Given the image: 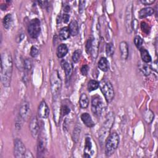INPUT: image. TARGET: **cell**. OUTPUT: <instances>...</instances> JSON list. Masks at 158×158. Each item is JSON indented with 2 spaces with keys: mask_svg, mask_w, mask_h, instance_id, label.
<instances>
[{
  "mask_svg": "<svg viewBox=\"0 0 158 158\" xmlns=\"http://www.w3.org/2000/svg\"><path fill=\"white\" fill-rule=\"evenodd\" d=\"M93 40H92V38H89L88 39V40L86 43V45H85V49H86V52H87V54H89L91 53V52L93 51Z\"/></svg>",
  "mask_w": 158,
  "mask_h": 158,
  "instance_id": "1f68e13d",
  "label": "cell"
},
{
  "mask_svg": "<svg viewBox=\"0 0 158 158\" xmlns=\"http://www.w3.org/2000/svg\"><path fill=\"white\" fill-rule=\"evenodd\" d=\"M139 50L141 54V57L143 62L145 63H148L151 61V56H150L149 53L146 49L143 48H140Z\"/></svg>",
  "mask_w": 158,
  "mask_h": 158,
  "instance_id": "7402d4cb",
  "label": "cell"
},
{
  "mask_svg": "<svg viewBox=\"0 0 158 158\" xmlns=\"http://www.w3.org/2000/svg\"><path fill=\"white\" fill-rule=\"evenodd\" d=\"M104 109V104L101 98L98 96H94L91 100V111L93 114L99 117L101 115Z\"/></svg>",
  "mask_w": 158,
  "mask_h": 158,
  "instance_id": "ba28073f",
  "label": "cell"
},
{
  "mask_svg": "<svg viewBox=\"0 0 158 158\" xmlns=\"http://www.w3.org/2000/svg\"><path fill=\"white\" fill-rule=\"evenodd\" d=\"M81 54V51L80 49H77L75 50L72 54V60L74 63L78 62L80 56Z\"/></svg>",
  "mask_w": 158,
  "mask_h": 158,
  "instance_id": "d6a6232c",
  "label": "cell"
},
{
  "mask_svg": "<svg viewBox=\"0 0 158 158\" xmlns=\"http://www.w3.org/2000/svg\"><path fill=\"white\" fill-rule=\"evenodd\" d=\"M26 153V148L23 142L19 138H16L14 140V154L17 158L24 157Z\"/></svg>",
  "mask_w": 158,
  "mask_h": 158,
  "instance_id": "9c48e42d",
  "label": "cell"
},
{
  "mask_svg": "<svg viewBox=\"0 0 158 158\" xmlns=\"http://www.w3.org/2000/svg\"><path fill=\"white\" fill-rule=\"evenodd\" d=\"M12 24V16L10 14H7L2 20V25L5 29L9 30Z\"/></svg>",
  "mask_w": 158,
  "mask_h": 158,
  "instance_id": "cb8c5ba5",
  "label": "cell"
},
{
  "mask_svg": "<svg viewBox=\"0 0 158 158\" xmlns=\"http://www.w3.org/2000/svg\"><path fill=\"white\" fill-rule=\"evenodd\" d=\"M32 68V61L30 59L27 58L23 60V69L25 72V76L23 78V79H25L24 82H25L26 80H28L27 78V75L28 73L30 72V71L31 70Z\"/></svg>",
  "mask_w": 158,
  "mask_h": 158,
  "instance_id": "44dd1931",
  "label": "cell"
},
{
  "mask_svg": "<svg viewBox=\"0 0 158 158\" xmlns=\"http://www.w3.org/2000/svg\"><path fill=\"white\" fill-rule=\"evenodd\" d=\"M120 138L116 132L109 133L105 141V154L106 156L112 155L119 144Z\"/></svg>",
  "mask_w": 158,
  "mask_h": 158,
  "instance_id": "7a4b0ae2",
  "label": "cell"
},
{
  "mask_svg": "<svg viewBox=\"0 0 158 158\" xmlns=\"http://www.w3.org/2000/svg\"><path fill=\"white\" fill-rule=\"evenodd\" d=\"M38 136H39V138H38V143H37V156L43 157L45 154L46 142L43 136H42L41 135Z\"/></svg>",
  "mask_w": 158,
  "mask_h": 158,
  "instance_id": "4fadbf2b",
  "label": "cell"
},
{
  "mask_svg": "<svg viewBox=\"0 0 158 158\" xmlns=\"http://www.w3.org/2000/svg\"><path fill=\"white\" fill-rule=\"evenodd\" d=\"M69 19H70V15L67 14H64L62 17V20L63 22L65 23H67L69 22Z\"/></svg>",
  "mask_w": 158,
  "mask_h": 158,
  "instance_id": "ab89813d",
  "label": "cell"
},
{
  "mask_svg": "<svg viewBox=\"0 0 158 158\" xmlns=\"http://www.w3.org/2000/svg\"><path fill=\"white\" fill-rule=\"evenodd\" d=\"M140 2L142 4L147 6V5H151V4H153L155 2V1L154 0H153V1H151V0H141Z\"/></svg>",
  "mask_w": 158,
  "mask_h": 158,
  "instance_id": "b9f144b4",
  "label": "cell"
},
{
  "mask_svg": "<svg viewBox=\"0 0 158 158\" xmlns=\"http://www.w3.org/2000/svg\"><path fill=\"white\" fill-rule=\"evenodd\" d=\"M69 29L70 33L72 36H77L79 33V27L78 22L75 20H72L69 25Z\"/></svg>",
  "mask_w": 158,
  "mask_h": 158,
  "instance_id": "ac0fdd59",
  "label": "cell"
},
{
  "mask_svg": "<svg viewBox=\"0 0 158 158\" xmlns=\"http://www.w3.org/2000/svg\"><path fill=\"white\" fill-rule=\"evenodd\" d=\"M98 66L101 70L106 72L108 71V70L109 69V61L107 60V59L106 57H102L100 58V59L98 61Z\"/></svg>",
  "mask_w": 158,
  "mask_h": 158,
  "instance_id": "ffe728a7",
  "label": "cell"
},
{
  "mask_svg": "<svg viewBox=\"0 0 158 158\" xmlns=\"http://www.w3.org/2000/svg\"><path fill=\"white\" fill-rule=\"evenodd\" d=\"M144 118L148 123H151L154 119V113L150 110H146L144 114Z\"/></svg>",
  "mask_w": 158,
  "mask_h": 158,
  "instance_id": "f546056e",
  "label": "cell"
},
{
  "mask_svg": "<svg viewBox=\"0 0 158 158\" xmlns=\"http://www.w3.org/2000/svg\"><path fill=\"white\" fill-rule=\"evenodd\" d=\"M83 157H91V156L89 154H87V153H84V154H83Z\"/></svg>",
  "mask_w": 158,
  "mask_h": 158,
  "instance_id": "ee69618b",
  "label": "cell"
},
{
  "mask_svg": "<svg viewBox=\"0 0 158 158\" xmlns=\"http://www.w3.org/2000/svg\"><path fill=\"white\" fill-rule=\"evenodd\" d=\"M80 3V5H79V12L81 14L83 12V10H84V8H85V1H80L79 2Z\"/></svg>",
  "mask_w": 158,
  "mask_h": 158,
  "instance_id": "f35d334b",
  "label": "cell"
},
{
  "mask_svg": "<svg viewBox=\"0 0 158 158\" xmlns=\"http://www.w3.org/2000/svg\"><path fill=\"white\" fill-rule=\"evenodd\" d=\"M154 12V9L151 7H144L141 9L138 12V16L139 19H144L148 16H151Z\"/></svg>",
  "mask_w": 158,
  "mask_h": 158,
  "instance_id": "d6986e66",
  "label": "cell"
},
{
  "mask_svg": "<svg viewBox=\"0 0 158 158\" xmlns=\"http://www.w3.org/2000/svg\"><path fill=\"white\" fill-rule=\"evenodd\" d=\"M1 83L4 87H9L12 78L13 62L10 52L7 49L4 50L1 53Z\"/></svg>",
  "mask_w": 158,
  "mask_h": 158,
  "instance_id": "6da1fadb",
  "label": "cell"
},
{
  "mask_svg": "<svg viewBox=\"0 0 158 158\" xmlns=\"http://www.w3.org/2000/svg\"><path fill=\"white\" fill-rule=\"evenodd\" d=\"M51 91L52 95V98L56 100L59 98L60 89L62 88V80L57 70H54L51 73L50 77Z\"/></svg>",
  "mask_w": 158,
  "mask_h": 158,
  "instance_id": "3957f363",
  "label": "cell"
},
{
  "mask_svg": "<svg viewBox=\"0 0 158 158\" xmlns=\"http://www.w3.org/2000/svg\"><path fill=\"white\" fill-rule=\"evenodd\" d=\"M70 6H69V5L65 6L64 9V12H69L70 11Z\"/></svg>",
  "mask_w": 158,
  "mask_h": 158,
  "instance_id": "7bdbcfd3",
  "label": "cell"
},
{
  "mask_svg": "<svg viewBox=\"0 0 158 158\" xmlns=\"http://www.w3.org/2000/svg\"><path fill=\"white\" fill-rule=\"evenodd\" d=\"M119 49L121 59L123 60H127L129 54L128 46L127 43L125 41H121L119 44Z\"/></svg>",
  "mask_w": 158,
  "mask_h": 158,
  "instance_id": "9a60e30c",
  "label": "cell"
},
{
  "mask_svg": "<svg viewBox=\"0 0 158 158\" xmlns=\"http://www.w3.org/2000/svg\"><path fill=\"white\" fill-rule=\"evenodd\" d=\"M38 114L41 118L46 119L49 115V109L44 100H43L39 104Z\"/></svg>",
  "mask_w": 158,
  "mask_h": 158,
  "instance_id": "7c38bea8",
  "label": "cell"
},
{
  "mask_svg": "<svg viewBox=\"0 0 158 158\" xmlns=\"http://www.w3.org/2000/svg\"><path fill=\"white\" fill-rule=\"evenodd\" d=\"M28 33L29 36L33 39L37 38L41 33V23L38 19L31 20L28 25Z\"/></svg>",
  "mask_w": 158,
  "mask_h": 158,
  "instance_id": "8992f818",
  "label": "cell"
},
{
  "mask_svg": "<svg viewBox=\"0 0 158 158\" xmlns=\"http://www.w3.org/2000/svg\"><path fill=\"white\" fill-rule=\"evenodd\" d=\"M92 142L91 139L89 136L86 137L85 143V148H84V153L89 154L92 149Z\"/></svg>",
  "mask_w": 158,
  "mask_h": 158,
  "instance_id": "f1b7e54d",
  "label": "cell"
},
{
  "mask_svg": "<svg viewBox=\"0 0 158 158\" xmlns=\"http://www.w3.org/2000/svg\"><path fill=\"white\" fill-rule=\"evenodd\" d=\"M70 33L68 27L62 28L59 32V37L61 40H66L70 37Z\"/></svg>",
  "mask_w": 158,
  "mask_h": 158,
  "instance_id": "484cf974",
  "label": "cell"
},
{
  "mask_svg": "<svg viewBox=\"0 0 158 158\" xmlns=\"http://www.w3.org/2000/svg\"><path fill=\"white\" fill-rule=\"evenodd\" d=\"M114 122V114L113 112L109 113L106 118V120L103 123L101 130L99 132V137L100 141L102 142L106 139V136L109 135L110 130L112 127V125Z\"/></svg>",
  "mask_w": 158,
  "mask_h": 158,
  "instance_id": "277c9868",
  "label": "cell"
},
{
  "mask_svg": "<svg viewBox=\"0 0 158 158\" xmlns=\"http://www.w3.org/2000/svg\"><path fill=\"white\" fill-rule=\"evenodd\" d=\"M89 99L86 94L82 93L81 94L79 99V104L81 109H86L88 106Z\"/></svg>",
  "mask_w": 158,
  "mask_h": 158,
  "instance_id": "d4e9b609",
  "label": "cell"
},
{
  "mask_svg": "<svg viewBox=\"0 0 158 158\" xmlns=\"http://www.w3.org/2000/svg\"><path fill=\"white\" fill-rule=\"evenodd\" d=\"M88 70H89V67L88 66V65H82V67L80 69L81 73L84 76L87 75L88 72Z\"/></svg>",
  "mask_w": 158,
  "mask_h": 158,
  "instance_id": "74e56055",
  "label": "cell"
},
{
  "mask_svg": "<svg viewBox=\"0 0 158 158\" xmlns=\"http://www.w3.org/2000/svg\"><path fill=\"white\" fill-rule=\"evenodd\" d=\"M80 132H81V127L79 125H76L72 133V139L75 143H77L79 140Z\"/></svg>",
  "mask_w": 158,
  "mask_h": 158,
  "instance_id": "4316f807",
  "label": "cell"
},
{
  "mask_svg": "<svg viewBox=\"0 0 158 158\" xmlns=\"http://www.w3.org/2000/svg\"><path fill=\"white\" fill-rule=\"evenodd\" d=\"M114 46L112 43H108L106 45V53L108 57H111L114 53Z\"/></svg>",
  "mask_w": 158,
  "mask_h": 158,
  "instance_id": "4dcf8cb0",
  "label": "cell"
},
{
  "mask_svg": "<svg viewBox=\"0 0 158 158\" xmlns=\"http://www.w3.org/2000/svg\"><path fill=\"white\" fill-rule=\"evenodd\" d=\"M132 22H133V4L130 2L126 8L125 16V26L126 31L128 33H131L132 31Z\"/></svg>",
  "mask_w": 158,
  "mask_h": 158,
  "instance_id": "52a82bcc",
  "label": "cell"
},
{
  "mask_svg": "<svg viewBox=\"0 0 158 158\" xmlns=\"http://www.w3.org/2000/svg\"><path fill=\"white\" fill-rule=\"evenodd\" d=\"M30 112V109L29 102L27 101L24 100L20 105L19 115L23 121H26L29 117Z\"/></svg>",
  "mask_w": 158,
  "mask_h": 158,
  "instance_id": "8fae6325",
  "label": "cell"
},
{
  "mask_svg": "<svg viewBox=\"0 0 158 158\" xmlns=\"http://www.w3.org/2000/svg\"><path fill=\"white\" fill-rule=\"evenodd\" d=\"M30 56L32 57H36V56H38V54H39V50L35 46H32L31 49H30Z\"/></svg>",
  "mask_w": 158,
  "mask_h": 158,
  "instance_id": "d590c367",
  "label": "cell"
},
{
  "mask_svg": "<svg viewBox=\"0 0 158 158\" xmlns=\"http://www.w3.org/2000/svg\"><path fill=\"white\" fill-rule=\"evenodd\" d=\"M99 87L104 95L107 103L112 101L114 98V90L112 83L106 79H103L99 82Z\"/></svg>",
  "mask_w": 158,
  "mask_h": 158,
  "instance_id": "5b68a950",
  "label": "cell"
},
{
  "mask_svg": "<svg viewBox=\"0 0 158 158\" xmlns=\"http://www.w3.org/2000/svg\"><path fill=\"white\" fill-rule=\"evenodd\" d=\"M81 120H82L83 123L87 127L89 128H92L94 126L95 123L93 122V120L91 118V115L87 113V112H85L83 113L81 115Z\"/></svg>",
  "mask_w": 158,
  "mask_h": 158,
  "instance_id": "2e32d148",
  "label": "cell"
},
{
  "mask_svg": "<svg viewBox=\"0 0 158 158\" xmlns=\"http://www.w3.org/2000/svg\"><path fill=\"white\" fill-rule=\"evenodd\" d=\"M134 43L136 46V47L138 48V49H139L142 44H143V39L138 35H136L135 36L134 38Z\"/></svg>",
  "mask_w": 158,
  "mask_h": 158,
  "instance_id": "836d02e7",
  "label": "cell"
},
{
  "mask_svg": "<svg viewBox=\"0 0 158 158\" xmlns=\"http://www.w3.org/2000/svg\"><path fill=\"white\" fill-rule=\"evenodd\" d=\"M61 65L63 68L65 74V78L66 81H69L71 78V77L73 73V67L71 64L69 63L66 60H62L61 62Z\"/></svg>",
  "mask_w": 158,
  "mask_h": 158,
  "instance_id": "5bb4252c",
  "label": "cell"
},
{
  "mask_svg": "<svg viewBox=\"0 0 158 158\" xmlns=\"http://www.w3.org/2000/svg\"><path fill=\"white\" fill-rule=\"evenodd\" d=\"M68 48L65 44H60L57 46L56 51V55L58 58H63L68 52Z\"/></svg>",
  "mask_w": 158,
  "mask_h": 158,
  "instance_id": "e0dca14e",
  "label": "cell"
},
{
  "mask_svg": "<svg viewBox=\"0 0 158 158\" xmlns=\"http://www.w3.org/2000/svg\"><path fill=\"white\" fill-rule=\"evenodd\" d=\"M29 128L33 138H36L40 133V125L37 117L35 115H33L30 120Z\"/></svg>",
  "mask_w": 158,
  "mask_h": 158,
  "instance_id": "30bf717a",
  "label": "cell"
},
{
  "mask_svg": "<svg viewBox=\"0 0 158 158\" xmlns=\"http://www.w3.org/2000/svg\"><path fill=\"white\" fill-rule=\"evenodd\" d=\"M99 83L95 80H91L88 82V91H93L99 88Z\"/></svg>",
  "mask_w": 158,
  "mask_h": 158,
  "instance_id": "83f0119b",
  "label": "cell"
},
{
  "mask_svg": "<svg viewBox=\"0 0 158 158\" xmlns=\"http://www.w3.org/2000/svg\"><path fill=\"white\" fill-rule=\"evenodd\" d=\"M23 38H24V34H23V33H20V34H19L18 35H17V38H16V41L17 42V43H20V42H21L22 41V40L23 39Z\"/></svg>",
  "mask_w": 158,
  "mask_h": 158,
  "instance_id": "60d3db41",
  "label": "cell"
},
{
  "mask_svg": "<svg viewBox=\"0 0 158 158\" xmlns=\"http://www.w3.org/2000/svg\"><path fill=\"white\" fill-rule=\"evenodd\" d=\"M141 29L143 32L145 33L146 34H148L150 32L151 28L147 23H146L144 22H142L141 23Z\"/></svg>",
  "mask_w": 158,
  "mask_h": 158,
  "instance_id": "e575fe53",
  "label": "cell"
},
{
  "mask_svg": "<svg viewBox=\"0 0 158 158\" xmlns=\"http://www.w3.org/2000/svg\"><path fill=\"white\" fill-rule=\"evenodd\" d=\"M70 112V109L67 105H62L61 106V113L63 115H66Z\"/></svg>",
  "mask_w": 158,
  "mask_h": 158,
  "instance_id": "8d00e7d4",
  "label": "cell"
},
{
  "mask_svg": "<svg viewBox=\"0 0 158 158\" xmlns=\"http://www.w3.org/2000/svg\"><path fill=\"white\" fill-rule=\"evenodd\" d=\"M139 69L140 71L143 73L144 75H149L151 73V67L149 66L147 63L145 62H139Z\"/></svg>",
  "mask_w": 158,
  "mask_h": 158,
  "instance_id": "603a6c76",
  "label": "cell"
}]
</instances>
